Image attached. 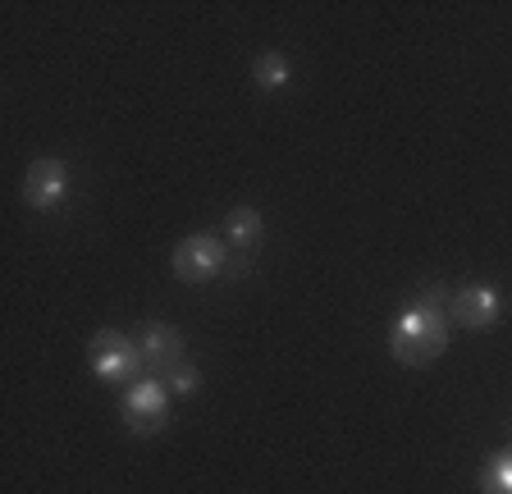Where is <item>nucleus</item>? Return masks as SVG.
Instances as JSON below:
<instances>
[{
    "mask_svg": "<svg viewBox=\"0 0 512 494\" xmlns=\"http://www.w3.org/2000/svg\"><path fill=\"white\" fill-rule=\"evenodd\" d=\"M389 348L403 366H426L435 362L448 348V316H444V298L426 293L421 302H412L389 330Z\"/></svg>",
    "mask_w": 512,
    "mask_h": 494,
    "instance_id": "1",
    "label": "nucleus"
},
{
    "mask_svg": "<svg viewBox=\"0 0 512 494\" xmlns=\"http://www.w3.org/2000/svg\"><path fill=\"white\" fill-rule=\"evenodd\" d=\"M87 353H92V371L106 380V385H133V380L142 376V366H147L142 344L119 330H96Z\"/></svg>",
    "mask_w": 512,
    "mask_h": 494,
    "instance_id": "2",
    "label": "nucleus"
},
{
    "mask_svg": "<svg viewBox=\"0 0 512 494\" xmlns=\"http://www.w3.org/2000/svg\"><path fill=\"white\" fill-rule=\"evenodd\" d=\"M229 257H234V247L224 243L220 234H188V238H179L170 261L183 284H211L215 275L229 270Z\"/></svg>",
    "mask_w": 512,
    "mask_h": 494,
    "instance_id": "3",
    "label": "nucleus"
},
{
    "mask_svg": "<svg viewBox=\"0 0 512 494\" xmlns=\"http://www.w3.org/2000/svg\"><path fill=\"white\" fill-rule=\"evenodd\" d=\"M124 421L133 435H160L170 421V385L151 371L124 385Z\"/></svg>",
    "mask_w": 512,
    "mask_h": 494,
    "instance_id": "4",
    "label": "nucleus"
},
{
    "mask_svg": "<svg viewBox=\"0 0 512 494\" xmlns=\"http://www.w3.org/2000/svg\"><path fill=\"white\" fill-rule=\"evenodd\" d=\"M64 197H69V165L55 161V156L32 161L28 174H23V202L32 211H55Z\"/></svg>",
    "mask_w": 512,
    "mask_h": 494,
    "instance_id": "5",
    "label": "nucleus"
},
{
    "mask_svg": "<svg viewBox=\"0 0 512 494\" xmlns=\"http://www.w3.org/2000/svg\"><path fill=\"white\" fill-rule=\"evenodd\" d=\"M499 312H503V302L490 284H467V289H458L448 298V316L458 325H467V330H490L499 321Z\"/></svg>",
    "mask_w": 512,
    "mask_h": 494,
    "instance_id": "6",
    "label": "nucleus"
},
{
    "mask_svg": "<svg viewBox=\"0 0 512 494\" xmlns=\"http://www.w3.org/2000/svg\"><path fill=\"white\" fill-rule=\"evenodd\" d=\"M138 344L151 366V376H170L174 366L183 362V334L174 330V325H147Z\"/></svg>",
    "mask_w": 512,
    "mask_h": 494,
    "instance_id": "7",
    "label": "nucleus"
},
{
    "mask_svg": "<svg viewBox=\"0 0 512 494\" xmlns=\"http://www.w3.org/2000/svg\"><path fill=\"white\" fill-rule=\"evenodd\" d=\"M261 234H266V220H261V211H252V206H238V211H229V220H224V243L234 247V252H252V247L261 243Z\"/></svg>",
    "mask_w": 512,
    "mask_h": 494,
    "instance_id": "8",
    "label": "nucleus"
},
{
    "mask_svg": "<svg viewBox=\"0 0 512 494\" xmlns=\"http://www.w3.org/2000/svg\"><path fill=\"white\" fill-rule=\"evenodd\" d=\"M252 78L261 92H284L288 78H293V65H288V55H279V51H261L252 60Z\"/></svg>",
    "mask_w": 512,
    "mask_h": 494,
    "instance_id": "9",
    "label": "nucleus"
},
{
    "mask_svg": "<svg viewBox=\"0 0 512 494\" xmlns=\"http://www.w3.org/2000/svg\"><path fill=\"white\" fill-rule=\"evenodd\" d=\"M480 494H512V449L494 453L490 467L480 472Z\"/></svg>",
    "mask_w": 512,
    "mask_h": 494,
    "instance_id": "10",
    "label": "nucleus"
},
{
    "mask_svg": "<svg viewBox=\"0 0 512 494\" xmlns=\"http://www.w3.org/2000/svg\"><path fill=\"white\" fill-rule=\"evenodd\" d=\"M160 380L170 385V394H183V398H188V394H197V389H202V371H197V366H192V362H179V366H174V371H170V376H160Z\"/></svg>",
    "mask_w": 512,
    "mask_h": 494,
    "instance_id": "11",
    "label": "nucleus"
}]
</instances>
